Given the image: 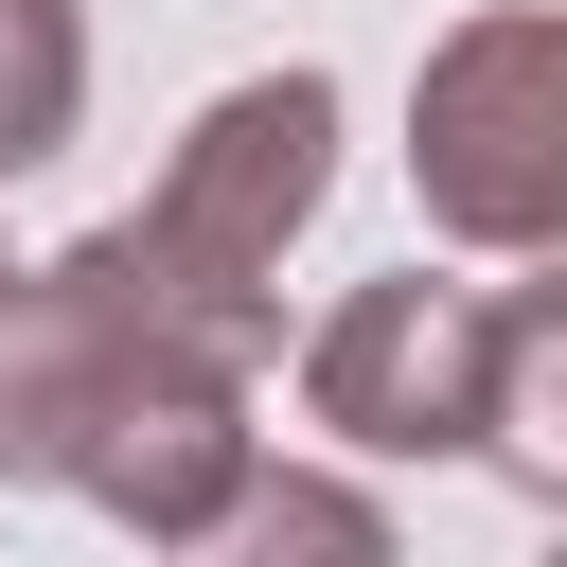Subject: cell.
Listing matches in <instances>:
<instances>
[{
  "instance_id": "obj_1",
  "label": "cell",
  "mask_w": 567,
  "mask_h": 567,
  "mask_svg": "<svg viewBox=\"0 0 567 567\" xmlns=\"http://www.w3.org/2000/svg\"><path fill=\"white\" fill-rule=\"evenodd\" d=\"M0 478H53L106 532L195 549L213 496L248 478V372L213 337H177L106 266V230L53 266H0Z\"/></svg>"
},
{
  "instance_id": "obj_4",
  "label": "cell",
  "mask_w": 567,
  "mask_h": 567,
  "mask_svg": "<svg viewBox=\"0 0 567 567\" xmlns=\"http://www.w3.org/2000/svg\"><path fill=\"white\" fill-rule=\"evenodd\" d=\"M478 354H496V284L390 266L301 337V425L354 443V461H461L478 443Z\"/></svg>"
},
{
  "instance_id": "obj_7",
  "label": "cell",
  "mask_w": 567,
  "mask_h": 567,
  "mask_svg": "<svg viewBox=\"0 0 567 567\" xmlns=\"http://www.w3.org/2000/svg\"><path fill=\"white\" fill-rule=\"evenodd\" d=\"M195 549H337V567H390V514L354 496V478H301V461H248L230 496H213V532Z\"/></svg>"
},
{
  "instance_id": "obj_5",
  "label": "cell",
  "mask_w": 567,
  "mask_h": 567,
  "mask_svg": "<svg viewBox=\"0 0 567 567\" xmlns=\"http://www.w3.org/2000/svg\"><path fill=\"white\" fill-rule=\"evenodd\" d=\"M514 496H567V284H496V354H478V443Z\"/></svg>"
},
{
  "instance_id": "obj_2",
  "label": "cell",
  "mask_w": 567,
  "mask_h": 567,
  "mask_svg": "<svg viewBox=\"0 0 567 567\" xmlns=\"http://www.w3.org/2000/svg\"><path fill=\"white\" fill-rule=\"evenodd\" d=\"M319 195H337V71H248V89H213L177 124L159 195L106 213V266L177 337H213L230 372H266L284 354V248L319 230Z\"/></svg>"
},
{
  "instance_id": "obj_3",
  "label": "cell",
  "mask_w": 567,
  "mask_h": 567,
  "mask_svg": "<svg viewBox=\"0 0 567 567\" xmlns=\"http://www.w3.org/2000/svg\"><path fill=\"white\" fill-rule=\"evenodd\" d=\"M408 177H425V230H461L496 266L567 248V18L549 0H478L408 71Z\"/></svg>"
},
{
  "instance_id": "obj_6",
  "label": "cell",
  "mask_w": 567,
  "mask_h": 567,
  "mask_svg": "<svg viewBox=\"0 0 567 567\" xmlns=\"http://www.w3.org/2000/svg\"><path fill=\"white\" fill-rule=\"evenodd\" d=\"M89 124V0H0V177L71 159Z\"/></svg>"
}]
</instances>
